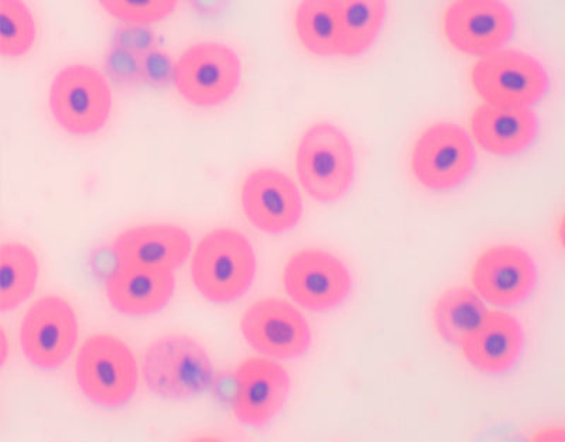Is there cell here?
I'll use <instances>...</instances> for the list:
<instances>
[{
    "instance_id": "obj_5",
    "label": "cell",
    "mask_w": 565,
    "mask_h": 442,
    "mask_svg": "<svg viewBox=\"0 0 565 442\" xmlns=\"http://www.w3.org/2000/svg\"><path fill=\"white\" fill-rule=\"evenodd\" d=\"M113 105L108 79L88 64L67 65L50 84V114L64 132L77 138L99 133L109 122Z\"/></svg>"
},
{
    "instance_id": "obj_18",
    "label": "cell",
    "mask_w": 565,
    "mask_h": 442,
    "mask_svg": "<svg viewBox=\"0 0 565 442\" xmlns=\"http://www.w3.org/2000/svg\"><path fill=\"white\" fill-rule=\"evenodd\" d=\"M522 324L503 311H489L486 321L461 346L463 358L483 375L507 374L521 359Z\"/></svg>"
},
{
    "instance_id": "obj_27",
    "label": "cell",
    "mask_w": 565,
    "mask_h": 442,
    "mask_svg": "<svg viewBox=\"0 0 565 442\" xmlns=\"http://www.w3.org/2000/svg\"><path fill=\"white\" fill-rule=\"evenodd\" d=\"M105 69L116 83L124 85L143 83L140 74V55L119 45H110L105 57Z\"/></svg>"
},
{
    "instance_id": "obj_23",
    "label": "cell",
    "mask_w": 565,
    "mask_h": 442,
    "mask_svg": "<svg viewBox=\"0 0 565 442\" xmlns=\"http://www.w3.org/2000/svg\"><path fill=\"white\" fill-rule=\"evenodd\" d=\"M295 30L301 47L317 57H337V0H306L296 9Z\"/></svg>"
},
{
    "instance_id": "obj_28",
    "label": "cell",
    "mask_w": 565,
    "mask_h": 442,
    "mask_svg": "<svg viewBox=\"0 0 565 442\" xmlns=\"http://www.w3.org/2000/svg\"><path fill=\"white\" fill-rule=\"evenodd\" d=\"M113 44L141 55L150 48L158 47V39L149 29L125 24L116 30Z\"/></svg>"
},
{
    "instance_id": "obj_17",
    "label": "cell",
    "mask_w": 565,
    "mask_h": 442,
    "mask_svg": "<svg viewBox=\"0 0 565 442\" xmlns=\"http://www.w3.org/2000/svg\"><path fill=\"white\" fill-rule=\"evenodd\" d=\"M472 142L497 158H512L530 148L539 133V120L530 108L481 104L469 117Z\"/></svg>"
},
{
    "instance_id": "obj_25",
    "label": "cell",
    "mask_w": 565,
    "mask_h": 442,
    "mask_svg": "<svg viewBox=\"0 0 565 442\" xmlns=\"http://www.w3.org/2000/svg\"><path fill=\"white\" fill-rule=\"evenodd\" d=\"M100 8L109 17L118 19L128 26L146 28L168 19L175 12L179 2L175 0H103Z\"/></svg>"
},
{
    "instance_id": "obj_14",
    "label": "cell",
    "mask_w": 565,
    "mask_h": 442,
    "mask_svg": "<svg viewBox=\"0 0 565 442\" xmlns=\"http://www.w3.org/2000/svg\"><path fill=\"white\" fill-rule=\"evenodd\" d=\"M239 198L242 213L249 224L269 235L296 228L305 209L295 181L271 168H259L247 174Z\"/></svg>"
},
{
    "instance_id": "obj_11",
    "label": "cell",
    "mask_w": 565,
    "mask_h": 442,
    "mask_svg": "<svg viewBox=\"0 0 565 442\" xmlns=\"http://www.w3.org/2000/svg\"><path fill=\"white\" fill-rule=\"evenodd\" d=\"M19 335L30 364L42 370L57 369L77 345V313L60 295H43L24 314Z\"/></svg>"
},
{
    "instance_id": "obj_24",
    "label": "cell",
    "mask_w": 565,
    "mask_h": 442,
    "mask_svg": "<svg viewBox=\"0 0 565 442\" xmlns=\"http://www.w3.org/2000/svg\"><path fill=\"white\" fill-rule=\"evenodd\" d=\"M38 24L26 3L20 0H0V53L7 58H19L33 48Z\"/></svg>"
},
{
    "instance_id": "obj_6",
    "label": "cell",
    "mask_w": 565,
    "mask_h": 442,
    "mask_svg": "<svg viewBox=\"0 0 565 442\" xmlns=\"http://www.w3.org/2000/svg\"><path fill=\"white\" fill-rule=\"evenodd\" d=\"M469 82L482 104L511 108L537 104L550 85L543 64L514 48H501L479 58L469 72Z\"/></svg>"
},
{
    "instance_id": "obj_19",
    "label": "cell",
    "mask_w": 565,
    "mask_h": 442,
    "mask_svg": "<svg viewBox=\"0 0 565 442\" xmlns=\"http://www.w3.org/2000/svg\"><path fill=\"white\" fill-rule=\"evenodd\" d=\"M174 290L173 271L116 266L105 280V294L110 308L129 316L159 313L173 299Z\"/></svg>"
},
{
    "instance_id": "obj_7",
    "label": "cell",
    "mask_w": 565,
    "mask_h": 442,
    "mask_svg": "<svg viewBox=\"0 0 565 442\" xmlns=\"http://www.w3.org/2000/svg\"><path fill=\"white\" fill-rule=\"evenodd\" d=\"M476 162L471 136L459 125L446 120L424 129L411 149L413 177L434 193H446L466 183Z\"/></svg>"
},
{
    "instance_id": "obj_13",
    "label": "cell",
    "mask_w": 565,
    "mask_h": 442,
    "mask_svg": "<svg viewBox=\"0 0 565 442\" xmlns=\"http://www.w3.org/2000/svg\"><path fill=\"white\" fill-rule=\"evenodd\" d=\"M472 290L489 304L513 308L532 295L537 265L522 246L493 245L478 255L469 273Z\"/></svg>"
},
{
    "instance_id": "obj_26",
    "label": "cell",
    "mask_w": 565,
    "mask_h": 442,
    "mask_svg": "<svg viewBox=\"0 0 565 442\" xmlns=\"http://www.w3.org/2000/svg\"><path fill=\"white\" fill-rule=\"evenodd\" d=\"M175 62L158 45L140 55L141 82L163 88L173 84Z\"/></svg>"
},
{
    "instance_id": "obj_12",
    "label": "cell",
    "mask_w": 565,
    "mask_h": 442,
    "mask_svg": "<svg viewBox=\"0 0 565 442\" xmlns=\"http://www.w3.org/2000/svg\"><path fill=\"white\" fill-rule=\"evenodd\" d=\"M513 32L512 10L498 0H457L443 13L447 43L472 57H486L503 48Z\"/></svg>"
},
{
    "instance_id": "obj_21",
    "label": "cell",
    "mask_w": 565,
    "mask_h": 442,
    "mask_svg": "<svg viewBox=\"0 0 565 442\" xmlns=\"http://www.w3.org/2000/svg\"><path fill=\"white\" fill-rule=\"evenodd\" d=\"M337 57H360L380 36L386 19L387 3L383 0H337Z\"/></svg>"
},
{
    "instance_id": "obj_9",
    "label": "cell",
    "mask_w": 565,
    "mask_h": 442,
    "mask_svg": "<svg viewBox=\"0 0 565 442\" xmlns=\"http://www.w3.org/2000/svg\"><path fill=\"white\" fill-rule=\"evenodd\" d=\"M281 280L295 304L318 313L340 308L352 291V274L344 260L324 249L297 250L287 259Z\"/></svg>"
},
{
    "instance_id": "obj_2",
    "label": "cell",
    "mask_w": 565,
    "mask_h": 442,
    "mask_svg": "<svg viewBox=\"0 0 565 442\" xmlns=\"http://www.w3.org/2000/svg\"><path fill=\"white\" fill-rule=\"evenodd\" d=\"M296 174L317 203L344 198L355 179V154L344 130L330 122L307 128L296 149Z\"/></svg>"
},
{
    "instance_id": "obj_15",
    "label": "cell",
    "mask_w": 565,
    "mask_h": 442,
    "mask_svg": "<svg viewBox=\"0 0 565 442\" xmlns=\"http://www.w3.org/2000/svg\"><path fill=\"white\" fill-rule=\"evenodd\" d=\"M291 379L271 358H247L235 375L232 411L239 423L260 429L276 419L289 399Z\"/></svg>"
},
{
    "instance_id": "obj_16",
    "label": "cell",
    "mask_w": 565,
    "mask_h": 442,
    "mask_svg": "<svg viewBox=\"0 0 565 442\" xmlns=\"http://www.w3.org/2000/svg\"><path fill=\"white\" fill-rule=\"evenodd\" d=\"M113 250L116 266L174 273L190 256L191 236L179 225H138L116 236Z\"/></svg>"
},
{
    "instance_id": "obj_3",
    "label": "cell",
    "mask_w": 565,
    "mask_h": 442,
    "mask_svg": "<svg viewBox=\"0 0 565 442\" xmlns=\"http://www.w3.org/2000/svg\"><path fill=\"white\" fill-rule=\"evenodd\" d=\"M141 375L154 396L189 400L203 394L214 380V366L204 345L184 334L159 336L141 359Z\"/></svg>"
},
{
    "instance_id": "obj_29",
    "label": "cell",
    "mask_w": 565,
    "mask_h": 442,
    "mask_svg": "<svg viewBox=\"0 0 565 442\" xmlns=\"http://www.w3.org/2000/svg\"><path fill=\"white\" fill-rule=\"evenodd\" d=\"M8 358V343H7V333L2 328V365L7 362Z\"/></svg>"
},
{
    "instance_id": "obj_1",
    "label": "cell",
    "mask_w": 565,
    "mask_h": 442,
    "mask_svg": "<svg viewBox=\"0 0 565 442\" xmlns=\"http://www.w3.org/2000/svg\"><path fill=\"white\" fill-rule=\"evenodd\" d=\"M254 246L234 228H216L196 244L191 280L205 300L228 304L250 289L256 278Z\"/></svg>"
},
{
    "instance_id": "obj_4",
    "label": "cell",
    "mask_w": 565,
    "mask_h": 442,
    "mask_svg": "<svg viewBox=\"0 0 565 442\" xmlns=\"http://www.w3.org/2000/svg\"><path fill=\"white\" fill-rule=\"evenodd\" d=\"M75 379L90 403L115 409L129 403L138 389V360L119 336L94 334L81 345Z\"/></svg>"
},
{
    "instance_id": "obj_22",
    "label": "cell",
    "mask_w": 565,
    "mask_h": 442,
    "mask_svg": "<svg viewBox=\"0 0 565 442\" xmlns=\"http://www.w3.org/2000/svg\"><path fill=\"white\" fill-rule=\"evenodd\" d=\"M40 265L29 246L4 242L0 249V311L8 313L22 305L38 288Z\"/></svg>"
},
{
    "instance_id": "obj_8",
    "label": "cell",
    "mask_w": 565,
    "mask_h": 442,
    "mask_svg": "<svg viewBox=\"0 0 565 442\" xmlns=\"http://www.w3.org/2000/svg\"><path fill=\"white\" fill-rule=\"evenodd\" d=\"M241 79V58L234 48L220 42H200L177 60L173 85L193 107L215 108L232 98Z\"/></svg>"
},
{
    "instance_id": "obj_20",
    "label": "cell",
    "mask_w": 565,
    "mask_h": 442,
    "mask_svg": "<svg viewBox=\"0 0 565 442\" xmlns=\"http://www.w3.org/2000/svg\"><path fill=\"white\" fill-rule=\"evenodd\" d=\"M489 311L472 289L454 285L444 290L433 304V325L447 344L461 348L486 321Z\"/></svg>"
},
{
    "instance_id": "obj_10",
    "label": "cell",
    "mask_w": 565,
    "mask_h": 442,
    "mask_svg": "<svg viewBox=\"0 0 565 442\" xmlns=\"http://www.w3.org/2000/svg\"><path fill=\"white\" fill-rule=\"evenodd\" d=\"M239 328L246 344L267 358H300L311 345L309 321L290 301L256 300L241 315Z\"/></svg>"
}]
</instances>
